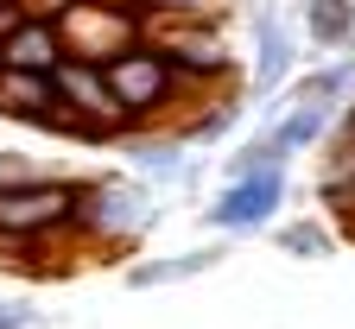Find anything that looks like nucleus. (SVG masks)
<instances>
[{"instance_id": "nucleus-18", "label": "nucleus", "mask_w": 355, "mask_h": 329, "mask_svg": "<svg viewBox=\"0 0 355 329\" xmlns=\"http://www.w3.org/2000/svg\"><path fill=\"white\" fill-rule=\"evenodd\" d=\"M140 19H229V0H133Z\"/></svg>"}, {"instance_id": "nucleus-6", "label": "nucleus", "mask_w": 355, "mask_h": 329, "mask_svg": "<svg viewBox=\"0 0 355 329\" xmlns=\"http://www.w3.org/2000/svg\"><path fill=\"white\" fill-rule=\"evenodd\" d=\"M279 203H286V171H241L203 203V222L216 234H254V228H273Z\"/></svg>"}, {"instance_id": "nucleus-3", "label": "nucleus", "mask_w": 355, "mask_h": 329, "mask_svg": "<svg viewBox=\"0 0 355 329\" xmlns=\"http://www.w3.org/2000/svg\"><path fill=\"white\" fill-rule=\"evenodd\" d=\"M146 38L171 57L178 82H184L191 96L241 82V57H235L229 32H222V19H146Z\"/></svg>"}, {"instance_id": "nucleus-10", "label": "nucleus", "mask_w": 355, "mask_h": 329, "mask_svg": "<svg viewBox=\"0 0 355 329\" xmlns=\"http://www.w3.org/2000/svg\"><path fill=\"white\" fill-rule=\"evenodd\" d=\"M292 32L273 19V7H260L254 13V70H248V82H254V96H273V89L292 76Z\"/></svg>"}, {"instance_id": "nucleus-17", "label": "nucleus", "mask_w": 355, "mask_h": 329, "mask_svg": "<svg viewBox=\"0 0 355 329\" xmlns=\"http://www.w3.org/2000/svg\"><path fill=\"white\" fill-rule=\"evenodd\" d=\"M292 165V152L279 146L273 133H260V139H248L241 152H229V177H241V171H286Z\"/></svg>"}, {"instance_id": "nucleus-21", "label": "nucleus", "mask_w": 355, "mask_h": 329, "mask_svg": "<svg viewBox=\"0 0 355 329\" xmlns=\"http://www.w3.org/2000/svg\"><path fill=\"white\" fill-rule=\"evenodd\" d=\"M349 222H355V215H349Z\"/></svg>"}, {"instance_id": "nucleus-19", "label": "nucleus", "mask_w": 355, "mask_h": 329, "mask_svg": "<svg viewBox=\"0 0 355 329\" xmlns=\"http://www.w3.org/2000/svg\"><path fill=\"white\" fill-rule=\"evenodd\" d=\"M279 247H286L292 260H324V254H330V234H324L318 222H286V228H279Z\"/></svg>"}, {"instance_id": "nucleus-11", "label": "nucleus", "mask_w": 355, "mask_h": 329, "mask_svg": "<svg viewBox=\"0 0 355 329\" xmlns=\"http://www.w3.org/2000/svg\"><path fill=\"white\" fill-rule=\"evenodd\" d=\"M330 127H336V108H330V102H298V96H292V108L266 127V133H273L279 146L298 159V152H318L324 139H330Z\"/></svg>"}, {"instance_id": "nucleus-12", "label": "nucleus", "mask_w": 355, "mask_h": 329, "mask_svg": "<svg viewBox=\"0 0 355 329\" xmlns=\"http://www.w3.org/2000/svg\"><path fill=\"white\" fill-rule=\"evenodd\" d=\"M222 266V247H191V254H171V260H133L127 266V285L133 292H153V285H184V278H203Z\"/></svg>"}, {"instance_id": "nucleus-2", "label": "nucleus", "mask_w": 355, "mask_h": 329, "mask_svg": "<svg viewBox=\"0 0 355 329\" xmlns=\"http://www.w3.org/2000/svg\"><path fill=\"white\" fill-rule=\"evenodd\" d=\"M102 76H108V96L121 102L127 127H165V121H178V108L191 102V89L178 82L171 57L153 38H133L127 51H114L102 64Z\"/></svg>"}, {"instance_id": "nucleus-8", "label": "nucleus", "mask_w": 355, "mask_h": 329, "mask_svg": "<svg viewBox=\"0 0 355 329\" xmlns=\"http://www.w3.org/2000/svg\"><path fill=\"white\" fill-rule=\"evenodd\" d=\"M64 64V38H58V19L51 13H26L7 38H0V70H32V76H51Z\"/></svg>"}, {"instance_id": "nucleus-4", "label": "nucleus", "mask_w": 355, "mask_h": 329, "mask_svg": "<svg viewBox=\"0 0 355 329\" xmlns=\"http://www.w3.org/2000/svg\"><path fill=\"white\" fill-rule=\"evenodd\" d=\"M44 13L58 19L64 57H89V64H108L133 38H146L140 7H127V0H51Z\"/></svg>"}, {"instance_id": "nucleus-13", "label": "nucleus", "mask_w": 355, "mask_h": 329, "mask_svg": "<svg viewBox=\"0 0 355 329\" xmlns=\"http://www.w3.org/2000/svg\"><path fill=\"white\" fill-rule=\"evenodd\" d=\"M318 197L336 209V215H355V139H336L330 133V152L318 165Z\"/></svg>"}, {"instance_id": "nucleus-1", "label": "nucleus", "mask_w": 355, "mask_h": 329, "mask_svg": "<svg viewBox=\"0 0 355 329\" xmlns=\"http://www.w3.org/2000/svg\"><path fill=\"white\" fill-rule=\"evenodd\" d=\"M146 228H159V203L133 177H76L70 190V241L89 247H133Z\"/></svg>"}, {"instance_id": "nucleus-20", "label": "nucleus", "mask_w": 355, "mask_h": 329, "mask_svg": "<svg viewBox=\"0 0 355 329\" xmlns=\"http://www.w3.org/2000/svg\"><path fill=\"white\" fill-rule=\"evenodd\" d=\"M0 329H38V317L26 304H0Z\"/></svg>"}, {"instance_id": "nucleus-5", "label": "nucleus", "mask_w": 355, "mask_h": 329, "mask_svg": "<svg viewBox=\"0 0 355 329\" xmlns=\"http://www.w3.org/2000/svg\"><path fill=\"white\" fill-rule=\"evenodd\" d=\"M51 89H58V108H64V133L70 139H114L127 133V114H121V102L108 96V76H102V64H89V57H64L58 70H51Z\"/></svg>"}, {"instance_id": "nucleus-15", "label": "nucleus", "mask_w": 355, "mask_h": 329, "mask_svg": "<svg viewBox=\"0 0 355 329\" xmlns=\"http://www.w3.org/2000/svg\"><path fill=\"white\" fill-rule=\"evenodd\" d=\"M235 121H241V102H235V89H222V96H209V108H191L171 127L184 133V146H216L222 133H235Z\"/></svg>"}, {"instance_id": "nucleus-16", "label": "nucleus", "mask_w": 355, "mask_h": 329, "mask_svg": "<svg viewBox=\"0 0 355 329\" xmlns=\"http://www.w3.org/2000/svg\"><path fill=\"white\" fill-rule=\"evenodd\" d=\"M292 96L298 102H330V108H343V96H355V57L349 64H330V70H304L292 82Z\"/></svg>"}, {"instance_id": "nucleus-9", "label": "nucleus", "mask_w": 355, "mask_h": 329, "mask_svg": "<svg viewBox=\"0 0 355 329\" xmlns=\"http://www.w3.org/2000/svg\"><path fill=\"white\" fill-rule=\"evenodd\" d=\"M0 114L19 127H38V133H64V108H58L51 76H32V70H0Z\"/></svg>"}, {"instance_id": "nucleus-7", "label": "nucleus", "mask_w": 355, "mask_h": 329, "mask_svg": "<svg viewBox=\"0 0 355 329\" xmlns=\"http://www.w3.org/2000/svg\"><path fill=\"white\" fill-rule=\"evenodd\" d=\"M114 146L127 152L133 177H153V184H178L191 171V146H184V133L178 127H127Z\"/></svg>"}, {"instance_id": "nucleus-14", "label": "nucleus", "mask_w": 355, "mask_h": 329, "mask_svg": "<svg viewBox=\"0 0 355 329\" xmlns=\"http://www.w3.org/2000/svg\"><path fill=\"white\" fill-rule=\"evenodd\" d=\"M304 38L324 51L355 44V0H304Z\"/></svg>"}]
</instances>
